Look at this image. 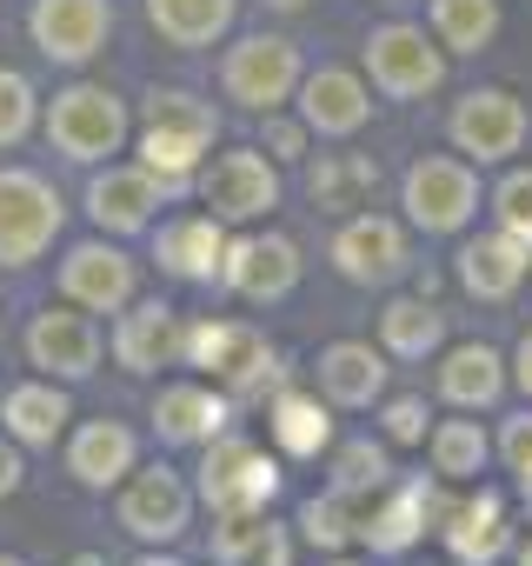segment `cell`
Masks as SVG:
<instances>
[{
  "label": "cell",
  "mask_w": 532,
  "mask_h": 566,
  "mask_svg": "<svg viewBox=\"0 0 532 566\" xmlns=\"http://www.w3.org/2000/svg\"><path fill=\"white\" fill-rule=\"evenodd\" d=\"M187 367H200L233 407L280 380V354L266 347V334H253L246 321H200V327H187Z\"/></svg>",
  "instance_id": "cell-1"
},
{
  "label": "cell",
  "mask_w": 532,
  "mask_h": 566,
  "mask_svg": "<svg viewBox=\"0 0 532 566\" xmlns=\"http://www.w3.org/2000/svg\"><path fill=\"white\" fill-rule=\"evenodd\" d=\"M127 134H134V120H127V101H120L114 87L74 81V87H61V94L47 101V140H54V154L81 160V167L114 160V154L127 147Z\"/></svg>",
  "instance_id": "cell-2"
},
{
  "label": "cell",
  "mask_w": 532,
  "mask_h": 566,
  "mask_svg": "<svg viewBox=\"0 0 532 566\" xmlns=\"http://www.w3.org/2000/svg\"><path fill=\"white\" fill-rule=\"evenodd\" d=\"M200 207L220 220V227H253L280 207V167L266 160L259 147H226V154H206L200 174Z\"/></svg>",
  "instance_id": "cell-3"
},
{
  "label": "cell",
  "mask_w": 532,
  "mask_h": 566,
  "mask_svg": "<svg viewBox=\"0 0 532 566\" xmlns=\"http://www.w3.org/2000/svg\"><path fill=\"white\" fill-rule=\"evenodd\" d=\"M213 513H266L280 500V460L253 447V440H206L200 447V486H193Z\"/></svg>",
  "instance_id": "cell-4"
},
{
  "label": "cell",
  "mask_w": 532,
  "mask_h": 566,
  "mask_svg": "<svg viewBox=\"0 0 532 566\" xmlns=\"http://www.w3.org/2000/svg\"><path fill=\"white\" fill-rule=\"evenodd\" d=\"M61 220H67V207L34 167H0V266L8 273L34 266L54 247Z\"/></svg>",
  "instance_id": "cell-5"
},
{
  "label": "cell",
  "mask_w": 532,
  "mask_h": 566,
  "mask_svg": "<svg viewBox=\"0 0 532 566\" xmlns=\"http://www.w3.org/2000/svg\"><path fill=\"white\" fill-rule=\"evenodd\" d=\"M300 81H307V61H300V48H294L287 34H246V41H233L226 61H220L226 101H240V107H253V114H274L280 101H294Z\"/></svg>",
  "instance_id": "cell-6"
},
{
  "label": "cell",
  "mask_w": 532,
  "mask_h": 566,
  "mask_svg": "<svg viewBox=\"0 0 532 566\" xmlns=\"http://www.w3.org/2000/svg\"><path fill=\"white\" fill-rule=\"evenodd\" d=\"M400 207L419 233H459L472 213H479V174L472 160H453V154H419L406 167V187H400Z\"/></svg>",
  "instance_id": "cell-7"
},
{
  "label": "cell",
  "mask_w": 532,
  "mask_h": 566,
  "mask_svg": "<svg viewBox=\"0 0 532 566\" xmlns=\"http://www.w3.org/2000/svg\"><path fill=\"white\" fill-rule=\"evenodd\" d=\"M366 74H373V87L386 101H426L446 81V48L426 41V28L386 21V28L366 34Z\"/></svg>",
  "instance_id": "cell-8"
},
{
  "label": "cell",
  "mask_w": 532,
  "mask_h": 566,
  "mask_svg": "<svg viewBox=\"0 0 532 566\" xmlns=\"http://www.w3.org/2000/svg\"><path fill=\"white\" fill-rule=\"evenodd\" d=\"M446 134H453V147H459L466 160L492 167V160H512V154L525 147L532 114H525V101H519V94H506V87H472V94L453 107Z\"/></svg>",
  "instance_id": "cell-9"
},
{
  "label": "cell",
  "mask_w": 532,
  "mask_h": 566,
  "mask_svg": "<svg viewBox=\"0 0 532 566\" xmlns=\"http://www.w3.org/2000/svg\"><path fill=\"white\" fill-rule=\"evenodd\" d=\"M120 526L140 546H173L193 526V486L173 467H134L120 480Z\"/></svg>",
  "instance_id": "cell-10"
},
{
  "label": "cell",
  "mask_w": 532,
  "mask_h": 566,
  "mask_svg": "<svg viewBox=\"0 0 532 566\" xmlns=\"http://www.w3.org/2000/svg\"><path fill=\"white\" fill-rule=\"evenodd\" d=\"M28 34L54 67H87L114 34V8L107 0H34Z\"/></svg>",
  "instance_id": "cell-11"
},
{
  "label": "cell",
  "mask_w": 532,
  "mask_h": 566,
  "mask_svg": "<svg viewBox=\"0 0 532 566\" xmlns=\"http://www.w3.org/2000/svg\"><path fill=\"white\" fill-rule=\"evenodd\" d=\"M333 266L353 287H393V280L413 266L406 253V227L386 213H347V227L333 233Z\"/></svg>",
  "instance_id": "cell-12"
},
{
  "label": "cell",
  "mask_w": 532,
  "mask_h": 566,
  "mask_svg": "<svg viewBox=\"0 0 532 566\" xmlns=\"http://www.w3.org/2000/svg\"><path fill=\"white\" fill-rule=\"evenodd\" d=\"M61 294L87 314H120L134 307L140 294V266L114 247V240H81L67 260H61Z\"/></svg>",
  "instance_id": "cell-13"
},
{
  "label": "cell",
  "mask_w": 532,
  "mask_h": 566,
  "mask_svg": "<svg viewBox=\"0 0 532 566\" xmlns=\"http://www.w3.org/2000/svg\"><path fill=\"white\" fill-rule=\"evenodd\" d=\"M220 280L253 307L287 301L300 287V247L287 233H240V240H226V273Z\"/></svg>",
  "instance_id": "cell-14"
},
{
  "label": "cell",
  "mask_w": 532,
  "mask_h": 566,
  "mask_svg": "<svg viewBox=\"0 0 532 566\" xmlns=\"http://www.w3.org/2000/svg\"><path fill=\"white\" fill-rule=\"evenodd\" d=\"M28 360L47 374V380H87L94 367H100V327H94V314L87 307H47V314H34V327H28Z\"/></svg>",
  "instance_id": "cell-15"
},
{
  "label": "cell",
  "mask_w": 532,
  "mask_h": 566,
  "mask_svg": "<svg viewBox=\"0 0 532 566\" xmlns=\"http://www.w3.org/2000/svg\"><path fill=\"white\" fill-rule=\"evenodd\" d=\"M114 360L127 374H160L173 360H187V321L167 301H134L114 321Z\"/></svg>",
  "instance_id": "cell-16"
},
{
  "label": "cell",
  "mask_w": 532,
  "mask_h": 566,
  "mask_svg": "<svg viewBox=\"0 0 532 566\" xmlns=\"http://www.w3.org/2000/svg\"><path fill=\"white\" fill-rule=\"evenodd\" d=\"M226 420H233V400L220 387H206V380H173V387L153 394L160 447H206V440L226 433Z\"/></svg>",
  "instance_id": "cell-17"
},
{
  "label": "cell",
  "mask_w": 532,
  "mask_h": 566,
  "mask_svg": "<svg viewBox=\"0 0 532 566\" xmlns=\"http://www.w3.org/2000/svg\"><path fill=\"white\" fill-rule=\"evenodd\" d=\"M300 120H307V134H320V140H353V134L373 120V94H366L360 74L320 67V74L300 81Z\"/></svg>",
  "instance_id": "cell-18"
},
{
  "label": "cell",
  "mask_w": 532,
  "mask_h": 566,
  "mask_svg": "<svg viewBox=\"0 0 532 566\" xmlns=\"http://www.w3.org/2000/svg\"><path fill=\"white\" fill-rule=\"evenodd\" d=\"M525 273H532V247L512 240L506 227H492V233H479V240L459 247V287H466L472 301H486V307L512 301V294L525 287Z\"/></svg>",
  "instance_id": "cell-19"
},
{
  "label": "cell",
  "mask_w": 532,
  "mask_h": 566,
  "mask_svg": "<svg viewBox=\"0 0 532 566\" xmlns=\"http://www.w3.org/2000/svg\"><path fill=\"white\" fill-rule=\"evenodd\" d=\"M160 180L147 174V167H100L94 174V187H87V220L100 227V233H147L153 227V207H160Z\"/></svg>",
  "instance_id": "cell-20"
},
{
  "label": "cell",
  "mask_w": 532,
  "mask_h": 566,
  "mask_svg": "<svg viewBox=\"0 0 532 566\" xmlns=\"http://www.w3.org/2000/svg\"><path fill=\"white\" fill-rule=\"evenodd\" d=\"M153 260H160V273H173V280L213 287V280L226 273V227H220L213 213L167 220V227L153 233Z\"/></svg>",
  "instance_id": "cell-21"
},
{
  "label": "cell",
  "mask_w": 532,
  "mask_h": 566,
  "mask_svg": "<svg viewBox=\"0 0 532 566\" xmlns=\"http://www.w3.org/2000/svg\"><path fill=\"white\" fill-rule=\"evenodd\" d=\"M426 520H446V506L439 500H426V486H386L366 513H360V539H366V553L373 559H400V553H413L419 539H426Z\"/></svg>",
  "instance_id": "cell-22"
},
{
  "label": "cell",
  "mask_w": 532,
  "mask_h": 566,
  "mask_svg": "<svg viewBox=\"0 0 532 566\" xmlns=\"http://www.w3.org/2000/svg\"><path fill=\"white\" fill-rule=\"evenodd\" d=\"M439 539H446V553L459 559V566H492V559H506L519 539H512V526H506V506H499V493H472V500H459V506H446V520H439Z\"/></svg>",
  "instance_id": "cell-23"
},
{
  "label": "cell",
  "mask_w": 532,
  "mask_h": 566,
  "mask_svg": "<svg viewBox=\"0 0 532 566\" xmlns=\"http://www.w3.org/2000/svg\"><path fill=\"white\" fill-rule=\"evenodd\" d=\"M134 467H140L134 427H120V420H87V427H74V440H67V473H74L87 493L120 486Z\"/></svg>",
  "instance_id": "cell-24"
},
{
  "label": "cell",
  "mask_w": 532,
  "mask_h": 566,
  "mask_svg": "<svg viewBox=\"0 0 532 566\" xmlns=\"http://www.w3.org/2000/svg\"><path fill=\"white\" fill-rule=\"evenodd\" d=\"M320 394L333 407H373L386 394V347L366 340H333L320 354Z\"/></svg>",
  "instance_id": "cell-25"
},
{
  "label": "cell",
  "mask_w": 532,
  "mask_h": 566,
  "mask_svg": "<svg viewBox=\"0 0 532 566\" xmlns=\"http://www.w3.org/2000/svg\"><path fill=\"white\" fill-rule=\"evenodd\" d=\"M67 420H74V407H67V394H61V380H21L8 400H0V427H8V440H21V447H54L61 433H67Z\"/></svg>",
  "instance_id": "cell-26"
},
{
  "label": "cell",
  "mask_w": 532,
  "mask_h": 566,
  "mask_svg": "<svg viewBox=\"0 0 532 566\" xmlns=\"http://www.w3.org/2000/svg\"><path fill=\"white\" fill-rule=\"evenodd\" d=\"M307 193H313V207L320 213H360L373 193H380V160L373 154H320L313 167H307Z\"/></svg>",
  "instance_id": "cell-27"
},
{
  "label": "cell",
  "mask_w": 532,
  "mask_h": 566,
  "mask_svg": "<svg viewBox=\"0 0 532 566\" xmlns=\"http://www.w3.org/2000/svg\"><path fill=\"white\" fill-rule=\"evenodd\" d=\"M499 394H506V360H499L492 347L466 340V347H446V354H439V400H446V407L479 413V407H492Z\"/></svg>",
  "instance_id": "cell-28"
},
{
  "label": "cell",
  "mask_w": 532,
  "mask_h": 566,
  "mask_svg": "<svg viewBox=\"0 0 532 566\" xmlns=\"http://www.w3.org/2000/svg\"><path fill=\"white\" fill-rule=\"evenodd\" d=\"M213 559L220 566H287V526H274L266 513H213Z\"/></svg>",
  "instance_id": "cell-29"
},
{
  "label": "cell",
  "mask_w": 532,
  "mask_h": 566,
  "mask_svg": "<svg viewBox=\"0 0 532 566\" xmlns=\"http://www.w3.org/2000/svg\"><path fill=\"white\" fill-rule=\"evenodd\" d=\"M266 433H274V447L287 460H313L333 447V413L320 394H274V407H266Z\"/></svg>",
  "instance_id": "cell-30"
},
{
  "label": "cell",
  "mask_w": 532,
  "mask_h": 566,
  "mask_svg": "<svg viewBox=\"0 0 532 566\" xmlns=\"http://www.w3.org/2000/svg\"><path fill=\"white\" fill-rule=\"evenodd\" d=\"M240 14V0H147V21L167 48H213Z\"/></svg>",
  "instance_id": "cell-31"
},
{
  "label": "cell",
  "mask_w": 532,
  "mask_h": 566,
  "mask_svg": "<svg viewBox=\"0 0 532 566\" xmlns=\"http://www.w3.org/2000/svg\"><path fill=\"white\" fill-rule=\"evenodd\" d=\"M380 347L393 360H426L446 347V314L419 294V301H386L380 307Z\"/></svg>",
  "instance_id": "cell-32"
},
{
  "label": "cell",
  "mask_w": 532,
  "mask_h": 566,
  "mask_svg": "<svg viewBox=\"0 0 532 566\" xmlns=\"http://www.w3.org/2000/svg\"><path fill=\"white\" fill-rule=\"evenodd\" d=\"M426 453H433V473L446 486H472L486 473V460H492V440H486L479 420H439L426 433Z\"/></svg>",
  "instance_id": "cell-33"
},
{
  "label": "cell",
  "mask_w": 532,
  "mask_h": 566,
  "mask_svg": "<svg viewBox=\"0 0 532 566\" xmlns=\"http://www.w3.org/2000/svg\"><path fill=\"white\" fill-rule=\"evenodd\" d=\"M433 41L446 54H486L499 41V0H433Z\"/></svg>",
  "instance_id": "cell-34"
},
{
  "label": "cell",
  "mask_w": 532,
  "mask_h": 566,
  "mask_svg": "<svg viewBox=\"0 0 532 566\" xmlns=\"http://www.w3.org/2000/svg\"><path fill=\"white\" fill-rule=\"evenodd\" d=\"M393 486V460H386V447H373V440H347L340 453H333V493H347V500H380Z\"/></svg>",
  "instance_id": "cell-35"
},
{
  "label": "cell",
  "mask_w": 532,
  "mask_h": 566,
  "mask_svg": "<svg viewBox=\"0 0 532 566\" xmlns=\"http://www.w3.org/2000/svg\"><path fill=\"white\" fill-rule=\"evenodd\" d=\"M147 127H160V134H187V140H200V147L220 140V114H213V101H193V94H180V87L147 94Z\"/></svg>",
  "instance_id": "cell-36"
},
{
  "label": "cell",
  "mask_w": 532,
  "mask_h": 566,
  "mask_svg": "<svg viewBox=\"0 0 532 566\" xmlns=\"http://www.w3.org/2000/svg\"><path fill=\"white\" fill-rule=\"evenodd\" d=\"M200 160H206L200 140H187V134H160V127H140V167H147L160 187H187V180L200 174Z\"/></svg>",
  "instance_id": "cell-37"
},
{
  "label": "cell",
  "mask_w": 532,
  "mask_h": 566,
  "mask_svg": "<svg viewBox=\"0 0 532 566\" xmlns=\"http://www.w3.org/2000/svg\"><path fill=\"white\" fill-rule=\"evenodd\" d=\"M294 526H300V539H307V546H320V553H340V546H353V539H360V513H353V500H347V493L307 500Z\"/></svg>",
  "instance_id": "cell-38"
},
{
  "label": "cell",
  "mask_w": 532,
  "mask_h": 566,
  "mask_svg": "<svg viewBox=\"0 0 532 566\" xmlns=\"http://www.w3.org/2000/svg\"><path fill=\"white\" fill-rule=\"evenodd\" d=\"M34 120H41V94H34V81L14 74V67H0V147H21V140L34 134Z\"/></svg>",
  "instance_id": "cell-39"
},
{
  "label": "cell",
  "mask_w": 532,
  "mask_h": 566,
  "mask_svg": "<svg viewBox=\"0 0 532 566\" xmlns=\"http://www.w3.org/2000/svg\"><path fill=\"white\" fill-rule=\"evenodd\" d=\"M492 213H499V227H506L512 240L532 247V174H506V180L492 187Z\"/></svg>",
  "instance_id": "cell-40"
},
{
  "label": "cell",
  "mask_w": 532,
  "mask_h": 566,
  "mask_svg": "<svg viewBox=\"0 0 532 566\" xmlns=\"http://www.w3.org/2000/svg\"><path fill=\"white\" fill-rule=\"evenodd\" d=\"M259 154L274 167L307 160V120H280V114H259Z\"/></svg>",
  "instance_id": "cell-41"
},
{
  "label": "cell",
  "mask_w": 532,
  "mask_h": 566,
  "mask_svg": "<svg viewBox=\"0 0 532 566\" xmlns=\"http://www.w3.org/2000/svg\"><path fill=\"white\" fill-rule=\"evenodd\" d=\"M380 427H386V440H393V447H419V440L433 433V413H426V400H419V394H400V400H386Z\"/></svg>",
  "instance_id": "cell-42"
},
{
  "label": "cell",
  "mask_w": 532,
  "mask_h": 566,
  "mask_svg": "<svg viewBox=\"0 0 532 566\" xmlns=\"http://www.w3.org/2000/svg\"><path fill=\"white\" fill-rule=\"evenodd\" d=\"M499 460H506V473H512V480H525V473H532V407H525V413H512V420L499 427Z\"/></svg>",
  "instance_id": "cell-43"
},
{
  "label": "cell",
  "mask_w": 532,
  "mask_h": 566,
  "mask_svg": "<svg viewBox=\"0 0 532 566\" xmlns=\"http://www.w3.org/2000/svg\"><path fill=\"white\" fill-rule=\"evenodd\" d=\"M21 480H28V467H21V440H0V500H14Z\"/></svg>",
  "instance_id": "cell-44"
},
{
  "label": "cell",
  "mask_w": 532,
  "mask_h": 566,
  "mask_svg": "<svg viewBox=\"0 0 532 566\" xmlns=\"http://www.w3.org/2000/svg\"><path fill=\"white\" fill-rule=\"evenodd\" d=\"M512 380L525 387V400H532V334L519 340V354H512Z\"/></svg>",
  "instance_id": "cell-45"
},
{
  "label": "cell",
  "mask_w": 532,
  "mask_h": 566,
  "mask_svg": "<svg viewBox=\"0 0 532 566\" xmlns=\"http://www.w3.org/2000/svg\"><path fill=\"white\" fill-rule=\"evenodd\" d=\"M266 8H280V14H300V8H313V0H266Z\"/></svg>",
  "instance_id": "cell-46"
},
{
  "label": "cell",
  "mask_w": 532,
  "mask_h": 566,
  "mask_svg": "<svg viewBox=\"0 0 532 566\" xmlns=\"http://www.w3.org/2000/svg\"><path fill=\"white\" fill-rule=\"evenodd\" d=\"M134 566H180V559H167V553H147V559H134Z\"/></svg>",
  "instance_id": "cell-47"
},
{
  "label": "cell",
  "mask_w": 532,
  "mask_h": 566,
  "mask_svg": "<svg viewBox=\"0 0 532 566\" xmlns=\"http://www.w3.org/2000/svg\"><path fill=\"white\" fill-rule=\"evenodd\" d=\"M519 566H532V539H519Z\"/></svg>",
  "instance_id": "cell-48"
},
{
  "label": "cell",
  "mask_w": 532,
  "mask_h": 566,
  "mask_svg": "<svg viewBox=\"0 0 532 566\" xmlns=\"http://www.w3.org/2000/svg\"><path fill=\"white\" fill-rule=\"evenodd\" d=\"M74 566H100V553H81V559H74Z\"/></svg>",
  "instance_id": "cell-49"
},
{
  "label": "cell",
  "mask_w": 532,
  "mask_h": 566,
  "mask_svg": "<svg viewBox=\"0 0 532 566\" xmlns=\"http://www.w3.org/2000/svg\"><path fill=\"white\" fill-rule=\"evenodd\" d=\"M519 493H525V506H532V473H525V480H519Z\"/></svg>",
  "instance_id": "cell-50"
},
{
  "label": "cell",
  "mask_w": 532,
  "mask_h": 566,
  "mask_svg": "<svg viewBox=\"0 0 532 566\" xmlns=\"http://www.w3.org/2000/svg\"><path fill=\"white\" fill-rule=\"evenodd\" d=\"M327 566H366V559H340V553H333V559H327Z\"/></svg>",
  "instance_id": "cell-51"
},
{
  "label": "cell",
  "mask_w": 532,
  "mask_h": 566,
  "mask_svg": "<svg viewBox=\"0 0 532 566\" xmlns=\"http://www.w3.org/2000/svg\"><path fill=\"white\" fill-rule=\"evenodd\" d=\"M0 566H28V559H14V553H0Z\"/></svg>",
  "instance_id": "cell-52"
},
{
  "label": "cell",
  "mask_w": 532,
  "mask_h": 566,
  "mask_svg": "<svg viewBox=\"0 0 532 566\" xmlns=\"http://www.w3.org/2000/svg\"><path fill=\"white\" fill-rule=\"evenodd\" d=\"M0 347H8V314H0Z\"/></svg>",
  "instance_id": "cell-53"
}]
</instances>
